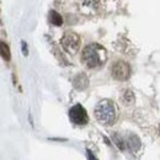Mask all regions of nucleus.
<instances>
[{
  "label": "nucleus",
  "mask_w": 160,
  "mask_h": 160,
  "mask_svg": "<svg viewBox=\"0 0 160 160\" xmlns=\"http://www.w3.org/2000/svg\"><path fill=\"white\" fill-rule=\"evenodd\" d=\"M107 60L106 49L99 43H90L82 49L81 62L90 69L100 68Z\"/></svg>",
  "instance_id": "obj_1"
},
{
  "label": "nucleus",
  "mask_w": 160,
  "mask_h": 160,
  "mask_svg": "<svg viewBox=\"0 0 160 160\" xmlns=\"http://www.w3.org/2000/svg\"><path fill=\"white\" fill-rule=\"evenodd\" d=\"M94 113H95L96 120L105 126L113 124L117 118V111H116L115 103L110 100H101L96 105Z\"/></svg>",
  "instance_id": "obj_2"
},
{
  "label": "nucleus",
  "mask_w": 160,
  "mask_h": 160,
  "mask_svg": "<svg viewBox=\"0 0 160 160\" xmlns=\"http://www.w3.org/2000/svg\"><path fill=\"white\" fill-rule=\"evenodd\" d=\"M60 43L68 53L74 54V53H77V51L80 47V38L79 36L74 32H65L64 36L60 40Z\"/></svg>",
  "instance_id": "obj_3"
},
{
  "label": "nucleus",
  "mask_w": 160,
  "mask_h": 160,
  "mask_svg": "<svg viewBox=\"0 0 160 160\" xmlns=\"http://www.w3.org/2000/svg\"><path fill=\"white\" fill-rule=\"evenodd\" d=\"M69 118L70 121L74 123V124H78V126H84L88 123L89 121V117H88V112L86 110L79 105H74L70 110H69Z\"/></svg>",
  "instance_id": "obj_4"
},
{
  "label": "nucleus",
  "mask_w": 160,
  "mask_h": 160,
  "mask_svg": "<svg viewBox=\"0 0 160 160\" xmlns=\"http://www.w3.org/2000/svg\"><path fill=\"white\" fill-rule=\"evenodd\" d=\"M111 73L112 77L117 80H127L131 75V67L128 65V63L118 60L116 62L112 68H111Z\"/></svg>",
  "instance_id": "obj_5"
},
{
  "label": "nucleus",
  "mask_w": 160,
  "mask_h": 160,
  "mask_svg": "<svg viewBox=\"0 0 160 160\" xmlns=\"http://www.w3.org/2000/svg\"><path fill=\"white\" fill-rule=\"evenodd\" d=\"M140 140L136 134H129L127 139L124 140V145L131 150V152H137L140 148Z\"/></svg>",
  "instance_id": "obj_6"
},
{
  "label": "nucleus",
  "mask_w": 160,
  "mask_h": 160,
  "mask_svg": "<svg viewBox=\"0 0 160 160\" xmlns=\"http://www.w3.org/2000/svg\"><path fill=\"white\" fill-rule=\"evenodd\" d=\"M88 85H89V80H88V78H86L84 74H79V75L74 79V86H75L77 89H79V90H82V89L88 88Z\"/></svg>",
  "instance_id": "obj_7"
},
{
  "label": "nucleus",
  "mask_w": 160,
  "mask_h": 160,
  "mask_svg": "<svg viewBox=\"0 0 160 160\" xmlns=\"http://www.w3.org/2000/svg\"><path fill=\"white\" fill-rule=\"evenodd\" d=\"M0 56H1L2 59L5 60H10V58H11L9 46L5 42H2V41H0Z\"/></svg>",
  "instance_id": "obj_8"
},
{
  "label": "nucleus",
  "mask_w": 160,
  "mask_h": 160,
  "mask_svg": "<svg viewBox=\"0 0 160 160\" xmlns=\"http://www.w3.org/2000/svg\"><path fill=\"white\" fill-rule=\"evenodd\" d=\"M49 21H51V23H53L56 26H60L63 23V19L57 11H51L49 12Z\"/></svg>",
  "instance_id": "obj_9"
},
{
  "label": "nucleus",
  "mask_w": 160,
  "mask_h": 160,
  "mask_svg": "<svg viewBox=\"0 0 160 160\" xmlns=\"http://www.w3.org/2000/svg\"><path fill=\"white\" fill-rule=\"evenodd\" d=\"M113 142L116 143V145L120 148L121 150H123V149L126 148V145H124V140L122 139L118 134H113Z\"/></svg>",
  "instance_id": "obj_10"
},
{
  "label": "nucleus",
  "mask_w": 160,
  "mask_h": 160,
  "mask_svg": "<svg viewBox=\"0 0 160 160\" xmlns=\"http://www.w3.org/2000/svg\"><path fill=\"white\" fill-rule=\"evenodd\" d=\"M133 94H132V91H124V94H123V100L126 101L127 103H131L132 101H133Z\"/></svg>",
  "instance_id": "obj_11"
},
{
  "label": "nucleus",
  "mask_w": 160,
  "mask_h": 160,
  "mask_svg": "<svg viewBox=\"0 0 160 160\" xmlns=\"http://www.w3.org/2000/svg\"><path fill=\"white\" fill-rule=\"evenodd\" d=\"M86 157H88V160H98L96 158H95V155L91 153V150H86Z\"/></svg>",
  "instance_id": "obj_12"
},
{
  "label": "nucleus",
  "mask_w": 160,
  "mask_h": 160,
  "mask_svg": "<svg viewBox=\"0 0 160 160\" xmlns=\"http://www.w3.org/2000/svg\"><path fill=\"white\" fill-rule=\"evenodd\" d=\"M22 51H23L25 56H27V54H28V51H27V46H26V43H25V42H22Z\"/></svg>",
  "instance_id": "obj_13"
},
{
  "label": "nucleus",
  "mask_w": 160,
  "mask_h": 160,
  "mask_svg": "<svg viewBox=\"0 0 160 160\" xmlns=\"http://www.w3.org/2000/svg\"><path fill=\"white\" fill-rule=\"evenodd\" d=\"M159 136H160V126H159Z\"/></svg>",
  "instance_id": "obj_14"
}]
</instances>
